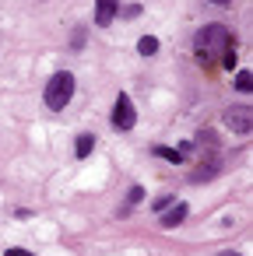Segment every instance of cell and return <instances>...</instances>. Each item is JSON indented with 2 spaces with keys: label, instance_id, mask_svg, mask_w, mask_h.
Here are the masks:
<instances>
[{
  "label": "cell",
  "instance_id": "obj_8",
  "mask_svg": "<svg viewBox=\"0 0 253 256\" xmlns=\"http://www.w3.org/2000/svg\"><path fill=\"white\" fill-rule=\"evenodd\" d=\"M92 148H95V137H92V134H81V137L74 140V154H78V158H88Z\"/></svg>",
  "mask_w": 253,
  "mask_h": 256
},
{
  "label": "cell",
  "instance_id": "obj_11",
  "mask_svg": "<svg viewBox=\"0 0 253 256\" xmlns=\"http://www.w3.org/2000/svg\"><path fill=\"white\" fill-rule=\"evenodd\" d=\"M249 88H253V74L249 70H239L235 74V92H249Z\"/></svg>",
  "mask_w": 253,
  "mask_h": 256
},
{
  "label": "cell",
  "instance_id": "obj_10",
  "mask_svg": "<svg viewBox=\"0 0 253 256\" xmlns=\"http://www.w3.org/2000/svg\"><path fill=\"white\" fill-rule=\"evenodd\" d=\"M151 151H155L158 158H165V162H172V165H179V162H183V154H179L176 148H162V144H158V148H151Z\"/></svg>",
  "mask_w": 253,
  "mask_h": 256
},
{
  "label": "cell",
  "instance_id": "obj_2",
  "mask_svg": "<svg viewBox=\"0 0 253 256\" xmlns=\"http://www.w3.org/2000/svg\"><path fill=\"white\" fill-rule=\"evenodd\" d=\"M43 98H46V106H50L53 112H60V109L74 98V74H71V70H57V74L50 78Z\"/></svg>",
  "mask_w": 253,
  "mask_h": 256
},
{
  "label": "cell",
  "instance_id": "obj_4",
  "mask_svg": "<svg viewBox=\"0 0 253 256\" xmlns=\"http://www.w3.org/2000/svg\"><path fill=\"white\" fill-rule=\"evenodd\" d=\"M221 120H225V126H228L232 134H249V130H253V112H249V106H228Z\"/></svg>",
  "mask_w": 253,
  "mask_h": 256
},
{
  "label": "cell",
  "instance_id": "obj_6",
  "mask_svg": "<svg viewBox=\"0 0 253 256\" xmlns=\"http://www.w3.org/2000/svg\"><path fill=\"white\" fill-rule=\"evenodd\" d=\"M116 4H120V0H95V25H99V28H109V25H113L116 11H120Z\"/></svg>",
  "mask_w": 253,
  "mask_h": 256
},
{
  "label": "cell",
  "instance_id": "obj_3",
  "mask_svg": "<svg viewBox=\"0 0 253 256\" xmlns=\"http://www.w3.org/2000/svg\"><path fill=\"white\" fill-rule=\"evenodd\" d=\"M134 123H137L134 102H130L127 92H120V95H116V106H113V126H116V130H130Z\"/></svg>",
  "mask_w": 253,
  "mask_h": 256
},
{
  "label": "cell",
  "instance_id": "obj_9",
  "mask_svg": "<svg viewBox=\"0 0 253 256\" xmlns=\"http://www.w3.org/2000/svg\"><path fill=\"white\" fill-rule=\"evenodd\" d=\"M137 53H141V56H155V53H158V39H155V36H144V39L137 42Z\"/></svg>",
  "mask_w": 253,
  "mask_h": 256
},
{
  "label": "cell",
  "instance_id": "obj_12",
  "mask_svg": "<svg viewBox=\"0 0 253 256\" xmlns=\"http://www.w3.org/2000/svg\"><path fill=\"white\" fill-rule=\"evenodd\" d=\"M141 200H144V186H130V193H127V207H123V210H130V207L141 204Z\"/></svg>",
  "mask_w": 253,
  "mask_h": 256
},
{
  "label": "cell",
  "instance_id": "obj_7",
  "mask_svg": "<svg viewBox=\"0 0 253 256\" xmlns=\"http://www.w3.org/2000/svg\"><path fill=\"white\" fill-rule=\"evenodd\" d=\"M183 218H186V204H183V200H176L172 207H165V210H162V228H179V224H183Z\"/></svg>",
  "mask_w": 253,
  "mask_h": 256
},
{
  "label": "cell",
  "instance_id": "obj_5",
  "mask_svg": "<svg viewBox=\"0 0 253 256\" xmlns=\"http://www.w3.org/2000/svg\"><path fill=\"white\" fill-rule=\"evenodd\" d=\"M218 172H221V162H218V154H211V158H207V162H200L186 179H190V182H207V179H214Z\"/></svg>",
  "mask_w": 253,
  "mask_h": 256
},
{
  "label": "cell",
  "instance_id": "obj_17",
  "mask_svg": "<svg viewBox=\"0 0 253 256\" xmlns=\"http://www.w3.org/2000/svg\"><path fill=\"white\" fill-rule=\"evenodd\" d=\"M211 4H232V0H211Z\"/></svg>",
  "mask_w": 253,
  "mask_h": 256
},
{
  "label": "cell",
  "instance_id": "obj_1",
  "mask_svg": "<svg viewBox=\"0 0 253 256\" xmlns=\"http://www.w3.org/2000/svg\"><path fill=\"white\" fill-rule=\"evenodd\" d=\"M193 56L211 67V64H221L225 70L235 67V53H232V32L225 25H204L197 36H193Z\"/></svg>",
  "mask_w": 253,
  "mask_h": 256
},
{
  "label": "cell",
  "instance_id": "obj_16",
  "mask_svg": "<svg viewBox=\"0 0 253 256\" xmlns=\"http://www.w3.org/2000/svg\"><path fill=\"white\" fill-rule=\"evenodd\" d=\"M218 256H239V252H235V249H225V252H218Z\"/></svg>",
  "mask_w": 253,
  "mask_h": 256
},
{
  "label": "cell",
  "instance_id": "obj_15",
  "mask_svg": "<svg viewBox=\"0 0 253 256\" xmlns=\"http://www.w3.org/2000/svg\"><path fill=\"white\" fill-rule=\"evenodd\" d=\"M4 256H32V252H29V249H8Z\"/></svg>",
  "mask_w": 253,
  "mask_h": 256
},
{
  "label": "cell",
  "instance_id": "obj_13",
  "mask_svg": "<svg viewBox=\"0 0 253 256\" xmlns=\"http://www.w3.org/2000/svg\"><path fill=\"white\" fill-rule=\"evenodd\" d=\"M172 204H176V196H158V200H155L151 207H155V210L162 214V210H165V207H172Z\"/></svg>",
  "mask_w": 253,
  "mask_h": 256
},
{
  "label": "cell",
  "instance_id": "obj_14",
  "mask_svg": "<svg viewBox=\"0 0 253 256\" xmlns=\"http://www.w3.org/2000/svg\"><path fill=\"white\" fill-rule=\"evenodd\" d=\"M71 46H74V50H81V46H85V28H78V32H74V39H71Z\"/></svg>",
  "mask_w": 253,
  "mask_h": 256
}]
</instances>
